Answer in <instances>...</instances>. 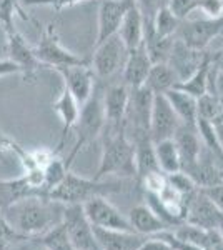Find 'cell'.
I'll list each match as a JSON object with an SVG mask.
<instances>
[{
  "mask_svg": "<svg viewBox=\"0 0 223 250\" xmlns=\"http://www.w3.org/2000/svg\"><path fill=\"white\" fill-rule=\"evenodd\" d=\"M65 205L47 195H30L2 212L15 232L23 237H42L63 220Z\"/></svg>",
  "mask_w": 223,
  "mask_h": 250,
  "instance_id": "cell-1",
  "label": "cell"
},
{
  "mask_svg": "<svg viewBox=\"0 0 223 250\" xmlns=\"http://www.w3.org/2000/svg\"><path fill=\"white\" fill-rule=\"evenodd\" d=\"M102 140V157L95 180H102L107 175H119L125 179L137 177L135 170V144L128 139L127 127H105Z\"/></svg>",
  "mask_w": 223,
  "mask_h": 250,
  "instance_id": "cell-2",
  "label": "cell"
},
{
  "mask_svg": "<svg viewBox=\"0 0 223 250\" xmlns=\"http://www.w3.org/2000/svg\"><path fill=\"white\" fill-rule=\"evenodd\" d=\"M105 124H107V117H105V107H103V87L100 83H95L92 95L80 107L79 119H77V124L74 125L77 139L70 155L65 160L68 168L72 167L75 157L80 154V150H82L85 145L93 142L97 137L102 134Z\"/></svg>",
  "mask_w": 223,
  "mask_h": 250,
  "instance_id": "cell-3",
  "label": "cell"
},
{
  "mask_svg": "<svg viewBox=\"0 0 223 250\" xmlns=\"http://www.w3.org/2000/svg\"><path fill=\"white\" fill-rule=\"evenodd\" d=\"M119 184L113 182H102V180H88L83 177H79L75 173L68 172L67 177L62 180L55 188L48 192V197L52 200L72 205V204H85L87 200L93 199V197H107L108 193L119 192Z\"/></svg>",
  "mask_w": 223,
  "mask_h": 250,
  "instance_id": "cell-4",
  "label": "cell"
},
{
  "mask_svg": "<svg viewBox=\"0 0 223 250\" xmlns=\"http://www.w3.org/2000/svg\"><path fill=\"white\" fill-rule=\"evenodd\" d=\"M34 54L45 67H68V65H90V59L80 57L70 52L60 43L59 32L54 23L47 27L42 34V39L34 47Z\"/></svg>",
  "mask_w": 223,
  "mask_h": 250,
  "instance_id": "cell-5",
  "label": "cell"
},
{
  "mask_svg": "<svg viewBox=\"0 0 223 250\" xmlns=\"http://www.w3.org/2000/svg\"><path fill=\"white\" fill-rule=\"evenodd\" d=\"M128 48L119 35L107 39L100 45H95L93 55L90 57V67L99 80L110 79L117 72L123 70L128 59Z\"/></svg>",
  "mask_w": 223,
  "mask_h": 250,
  "instance_id": "cell-6",
  "label": "cell"
},
{
  "mask_svg": "<svg viewBox=\"0 0 223 250\" xmlns=\"http://www.w3.org/2000/svg\"><path fill=\"white\" fill-rule=\"evenodd\" d=\"M223 32V19H183L178 27L175 39L195 50H206L212 40Z\"/></svg>",
  "mask_w": 223,
  "mask_h": 250,
  "instance_id": "cell-7",
  "label": "cell"
},
{
  "mask_svg": "<svg viewBox=\"0 0 223 250\" xmlns=\"http://www.w3.org/2000/svg\"><path fill=\"white\" fill-rule=\"evenodd\" d=\"M83 212L92 227L105 229V230L135 232L128 217H125L119 208L107 200V197H93L83 204Z\"/></svg>",
  "mask_w": 223,
  "mask_h": 250,
  "instance_id": "cell-8",
  "label": "cell"
},
{
  "mask_svg": "<svg viewBox=\"0 0 223 250\" xmlns=\"http://www.w3.org/2000/svg\"><path fill=\"white\" fill-rule=\"evenodd\" d=\"M155 94L147 87L130 88L127 112H125V127L130 125L133 135L150 134V117Z\"/></svg>",
  "mask_w": 223,
  "mask_h": 250,
  "instance_id": "cell-9",
  "label": "cell"
},
{
  "mask_svg": "<svg viewBox=\"0 0 223 250\" xmlns=\"http://www.w3.org/2000/svg\"><path fill=\"white\" fill-rule=\"evenodd\" d=\"M63 227L67 230V235L70 239L75 250H92L95 245L93 239L92 224L88 222L87 215L83 212L82 204L65 205L63 210Z\"/></svg>",
  "mask_w": 223,
  "mask_h": 250,
  "instance_id": "cell-10",
  "label": "cell"
},
{
  "mask_svg": "<svg viewBox=\"0 0 223 250\" xmlns=\"http://www.w3.org/2000/svg\"><path fill=\"white\" fill-rule=\"evenodd\" d=\"M222 213L223 212L205 195L202 188H198V190L186 197L185 222H188V224L205 229V230H213L220 225Z\"/></svg>",
  "mask_w": 223,
  "mask_h": 250,
  "instance_id": "cell-11",
  "label": "cell"
},
{
  "mask_svg": "<svg viewBox=\"0 0 223 250\" xmlns=\"http://www.w3.org/2000/svg\"><path fill=\"white\" fill-rule=\"evenodd\" d=\"M180 124V119L175 114L173 107L170 105L165 94H155L152 117H150V139H152V142L155 144L158 140L172 139Z\"/></svg>",
  "mask_w": 223,
  "mask_h": 250,
  "instance_id": "cell-12",
  "label": "cell"
},
{
  "mask_svg": "<svg viewBox=\"0 0 223 250\" xmlns=\"http://www.w3.org/2000/svg\"><path fill=\"white\" fill-rule=\"evenodd\" d=\"M132 3L133 0H100L95 45H100L107 39L119 34L122 20H123Z\"/></svg>",
  "mask_w": 223,
  "mask_h": 250,
  "instance_id": "cell-13",
  "label": "cell"
},
{
  "mask_svg": "<svg viewBox=\"0 0 223 250\" xmlns=\"http://www.w3.org/2000/svg\"><path fill=\"white\" fill-rule=\"evenodd\" d=\"M7 43H9V60H12L20 68L23 80L32 82L35 79V75H37V72L45 65L35 57L34 48L28 45L25 39L17 30H12L7 34Z\"/></svg>",
  "mask_w": 223,
  "mask_h": 250,
  "instance_id": "cell-14",
  "label": "cell"
},
{
  "mask_svg": "<svg viewBox=\"0 0 223 250\" xmlns=\"http://www.w3.org/2000/svg\"><path fill=\"white\" fill-rule=\"evenodd\" d=\"M57 72L63 79L65 87L70 90V94L75 97L79 105L82 107L92 95L95 87V74L90 65H68V67H57Z\"/></svg>",
  "mask_w": 223,
  "mask_h": 250,
  "instance_id": "cell-15",
  "label": "cell"
},
{
  "mask_svg": "<svg viewBox=\"0 0 223 250\" xmlns=\"http://www.w3.org/2000/svg\"><path fill=\"white\" fill-rule=\"evenodd\" d=\"M206 57V50H195V48L186 47L183 42L175 39L172 54L168 59V65L173 68L178 82H183L202 65Z\"/></svg>",
  "mask_w": 223,
  "mask_h": 250,
  "instance_id": "cell-16",
  "label": "cell"
},
{
  "mask_svg": "<svg viewBox=\"0 0 223 250\" xmlns=\"http://www.w3.org/2000/svg\"><path fill=\"white\" fill-rule=\"evenodd\" d=\"M173 140H175L178 154H180L182 170L188 172L190 168L195 167V164L200 159L202 147H203L197 127L180 124V127L177 128L175 135H173Z\"/></svg>",
  "mask_w": 223,
  "mask_h": 250,
  "instance_id": "cell-17",
  "label": "cell"
},
{
  "mask_svg": "<svg viewBox=\"0 0 223 250\" xmlns=\"http://www.w3.org/2000/svg\"><path fill=\"white\" fill-rule=\"evenodd\" d=\"M130 88L122 83H115L103 90V107L107 124L105 127H120L125 124V112H127Z\"/></svg>",
  "mask_w": 223,
  "mask_h": 250,
  "instance_id": "cell-18",
  "label": "cell"
},
{
  "mask_svg": "<svg viewBox=\"0 0 223 250\" xmlns=\"http://www.w3.org/2000/svg\"><path fill=\"white\" fill-rule=\"evenodd\" d=\"M152 60H150L147 48L142 43L137 48L128 52V59L122 70V79L128 88H139L145 85V80L148 77V72L152 68Z\"/></svg>",
  "mask_w": 223,
  "mask_h": 250,
  "instance_id": "cell-19",
  "label": "cell"
},
{
  "mask_svg": "<svg viewBox=\"0 0 223 250\" xmlns=\"http://www.w3.org/2000/svg\"><path fill=\"white\" fill-rule=\"evenodd\" d=\"M93 239L100 250H139L147 235L137 232H119L105 230V229L92 227Z\"/></svg>",
  "mask_w": 223,
  "mask_h": 250,
  "instance_id": "cell-20",
  "label": "cell"
},
{
  "mask_svg": "<svg viewBox=\"0 0 223 250\" xmlns=\"http://www.w3.org/2000/svg\"><path fill=\"white\" fill-rule=\"evenodd\" d=\"M52 107H54V110L60 115V119H62V135H60V142L54 150V154H59L63 148L67 135L70 134V130L77 124V119H79V114H80V105L75 100V97L70 94V90H68L67 87H63L62 94H60V97L57 99V102H54Z\"/></svg>",
  "mask_w": 223,
  "mask_h": 250,
  "instance_id": "cell-21",
  "label": "cell"
},
{
  "mask_svg": "<svg viewBox=\"0 0 223 250\" xmlns=\"http://www.w3.org/2000/svg\"><path fill=\"white\" fill-rule=\"evenodd\" d=\"M30 195H43V193L30 184L27 175H22L19 179L0 180V212L7 210L14 204Z\"/></svg>",
  "mask_w": 223,
  "mask_h": 250,
  "instance_id": "cell-22",
  "label": "cell"
},
{
  "mask_svg": "<svg viewBox=\"0 0 223 250\" xmlns=\"http://www.w3.org/2000/svg\"><path fill=\"white\" fill-rule=\"evenodd\" d=\"M133 144H135V170L139 182L148 173L158 172L157 155H155V145H153L150 134H139L133 135Z\"/></svg>",
  "mask_w": 223,
  "mask_h": 250,
  "instance_id": "cell-23",
  "label": "cell"
},
{
  "mask_svg": "<svg viewBox=\"0 0 223 250\" xmlns=\"http://www.w3.org/2000/svg\"><path fill=\"white\" fill-rule=\"evenodd\" d=\"M117 35L123 40L128 50H133V48L143 43V15H142L135 0H133L130 9L127 10L123 20H122V25Z\"/></svg>",
  "mask_w": 223,
  "mask_h": 250,
  "instance_id": "cell-24",
  "label": "cell"
},
{
  "mask_svg": "<svg viewBox=\"0 0 223 250\" xmlns=\"http://www.w3.org/2000/svg\"><path fill=\"white\" fill-rule=\"evenodd\" d=\"M128 222L133 230L142 235H155L162 230H168V225L157 215L148 205H137L128 212Z\"/></svg>",
  "mask_w": 223,
  "mask_h": 250,
  "instance_id": "cell-25",
  "label": "cell"
},
{
  "mask_svg": "<svg viewBox=\"0 0 223 250\" xmlns=\"http://www.w3.org/2000/svg\"><path fill=\"white\" fill-rule=\"evenodd\" d=\"M165 97L168 99L170 105L173 107V110H175V114L178 115L182 124L190 125V127H197L198 110L195 97H192L183 90H178L175 87L170 88L168 92H165Z\"/></svg>",
  "mask_w": 223,
  "mask_h": 250,
  "instance_id": "cell-26",
  "label": "cell"
},
{
  "mask_svg": "<svg viewBox=\"0 0 223 250\" xmlns=\"http://www.w3.org/2000/svg\"><path fill=\"white\" fill-rule=\"evenodd\" d=\"M212 54H206L205 60L202 62V65L190 75L188 79L183 82H178L175 88L183 90L186 94H190L195 99H200L202 95H205L208 92V80H210V70H212Z\"/></svg>",
  "mask_w": 223,
  "mask_h": 250,
  "instance_id": "cell-27",
  "label": "cell"
},
{
  "mask_svg": "<svg viewBox=\"0 0 223 250\" xmlns=\"http://www.w3.org/2000/svg\"><path fill=\"white\" fill-rule=\"evenodd\" d=\"M178 83V79L173 68L165 63H153L148 72V77L145 80V87L152 90L153 94H165L170 88Z\"/></svg>",
  "mask_w": 223,
  "mask_h": 250,
  "instance_id": "cell-28",
  "label": "cell"
},
{
  "mask_svg": "<svg viewBox=\"0 0 223 250\" xmlns=\"http://www.w3.org/2000/svg\"><path fill=\"white\" fill-rule=\"evenodd\" d=\"M155 145V155H157V162L158 167L163 173H175L178 170H182V164H180V154H178V148L175 140L172 139H165V140H158L153 144Z\"/></svg>",
  "mask_w": 223,
  "mask_h": 250,
  "instance_id": "cell-29",
  "label": "cell"
},
{
  "mask_svg": "<svg viewBox=\"0 0 223 250\" xmlns=\"http://www.w3.org/2000/svg\"><path fill=\"white\" fill-rule=\"evenodd\" d=\"M170 230L173 232V235L177 239L183 240L185 244L193 245V247L202 250L205 249L206 237H208V230H205V229H200L197 225L188 224V222H182V224H178L177 227L170 229Z\"/></svg>",
  "mask_w": 223,
  "mask_h": 250,
  "instance_id": "cell-30",
  "label": "cell"
},
{
  "mask_svg": "<svg viewBox=\"0 0 223 250\" xmlns=\"http://www.w3.org/2000/svg\"><path fill=\"white\" fill-rule=\"evenodd\" d=\"M68 172H70V168L67 167V164L57 155L43 167V192H45L47 197L52 188H55L65 179Z\"/></svg>",
  "mask_w": 223,
  "mask_h": 250,
  "instance_id": "cell-31",
  "label": "cell"
},
{
  "mask_svg": "<svg viewBox=\"0 0 223 250\" xmlns=\"http://www.w3.org/2000/svg\"><path fill=\"white\" fill-rule=\"evenodd\" d=\"M197 110H198V119L208 120V122H212V124L223 119L220 97L217 94H213V92H206L205 95L197 99Z\"/></svg>",
  "mask_w": 223,
  "mask_h": 250,
  "instance_id": "cell-32",
  "label": "cell"
},
{
  "mask_svg": "<svg viewBox=\"0 0 223 250\" xmlns=\"http://www.w3.org/2000/svg\"><path fill=\"white\" fill-rule=\"evenodd\" d=\"M150 23H152L155 34L160 35V37H175L178 27H180V23H182V19H178L177 15L170 10V7H165V9H162L158 12L155 15V19H153V22H150Z\"/></svg>",
  "mask_w": 223,
  "mask_h": 250,
  "instance_id": "cell-33",
  "label": "cell"
},
{
  "mask_svg": "<svg viewBox=\"0 0 223 250\" xmlns=\"http://www.w3.org/2000/svg\"><path fill=\"white\" fill-rule=\"evenodd\" d=\"M40 240L47 245L48 250H75L70 239H68L63 224H59L52 230H48L45 235L40 237Z\"/></svg>",
  "mask_w": 223,
  "mask_h": 250,
  "instance_id": "cell-34",
  "label": "cell"
},
{
  "mask_svg": "<svg viewBox=\"0 0 223 250\" xmlns=\"http://www.w3.org/2000/svg\"><path fill=\"white\" fill-rule=\"evenodd\" d=\"M15 12H19L23 20H30V17L25 15V12L22 10L19 0H0V23H2L5 34L15 30V25H14Z\"/></svg>",
  "mask_w": 223,
  "mask_h": 250,
  "instance_id": "cell-35",
  "label": "cell"
},
{
  "mask_svg": "<svg viewBox=\"0 0 223 250\" xmlns=\"http://www.w3.org/2000/svg\"><path fill=\"white\" fill-rule=\"evenodd\" d=\"M167 179H168L170 187L175 188L178 193H182V195H185V197H188L190 193L198 190V185L195 184V180H193L188 173H185L183 170L170 173V175H167Z\"/></svg>",
  "mask_w": 223,
  "mask_h": 250,
  "instance_id": "cell-36",
  "label": "cell"
},
{
  "mask_svg": "<svg viewBox=\"0 0 223 250\" xmlns=\"http://www.w3.org/2000/svg\"><path fill=\"white\" fill-rule=\"evenodd\" d=\"M22 239H27V237L15 232L10 227L9 222L5 220V217L2 215V212H0V250H12V247Z\"/></svg>",
  "mask_w": 223,
  "mask_h": 250,
  "instance_id": "cell-37",
  "label": "cell"
},
{
  "mask_svg": "<svg viewBox=\"0 0 223 250\" xmlns=\"http://www.w3.org/2000/svg\"><path fill=\"white\" fill-rule=\"evenodd\" d=\"M170 2H172V0H135L142 15H143V22H153L155 15L162 9L168 7Z\"/></svg>",
  "mask_w": 223,
  "mask_h": 250,
  "instance_id": "cell-38",
  "label": "cell"
},
{
  "mask_svg": "<svg viewBox=\"0 0 223 250\" xmlns=\"http://www.w3.org/2000/svg\"><path fill=\"white\" fill-rule=\"evenodd\" d=\"M197 10L206 19H223V0H200Z\"/></svg>",
  "mask_w": 223,
  "mask_h": 250,
  "instance_id": "cell-39",
  "label": "cell"
},
{
  "mask_svg": "<svg viewBox=\"0 0 223 250\" xmlns=\"http://www.w3.org/2000/svg\"><path fill=\"white\" fill-rule=\"evenodd\" d=\"M198 2H200V0H172L168 7L178 19L183 20V19H188V15L192 14L193 10H197Z\"/></svg>",
  "mask_w": 223,
  "mask_h": 250,
  "instance_id": "cell-40",
  "label": "cell"
},
{
  "mask_svg": "<svg viewBox=\"0 0 223 250\" xmlns=\"http://www.w3.org/2000/svg\"><path fill=\"white\" fill-rule=\"evenodd\" d=\"M25 5H45V7H54L55 10H62L65 7H72L79 2H87V0H22Z\"/></svg>",
  "mask_w": 223,
  "mask_h": 250,
  "instance_id": "cell-41",
  "label": "cell"
},
{
  "mask_svg": "<svg viewBox=\"0 0 223 250\" xmlns=\"http://www.w3.org/2000/svg\"><path fill=\"white\" fill-rule=\"evenodd\" d=\"M12 250H48V247L40 240V237H27L17 242Z\"/></svg>",
  "mask_w": 223,
  "mask_h": 250,
  "instance_id": "cell-42",
  "label": "cell"
},
{
  "mask_svg": "<svg viewBox=\"0 0 223 250\" xmlns=\"http://www.w3.org/2000/svg\"><path fill=\"white\" fill-rule=\"evenodd\" d=\"M202 190H203L205 195L223 212V182L218 185H212V187H205V188H202Z\"/></svg>",
  "mask_w": 223,
  "mask_h": 250,
  "instance_id": "cell-43",
  "label": "cell"
},
{
  "mask_svg": "<svg viewBox=\"0 0 223 250\" xmlns=\"http://www.w3.org/2000/svg\"><path fill=\"white\" fill-rule=\"evenodd\" d=\"M203 250H223V235L218 232V229L208 230V237H206Z\"/></svg>",
  "mask_w": 223,
  "mask_h": 250,
  "instance_id": "cell-44",
  "label": "cell"
},
{
  "mask_svg": "<svg viewBox=\"0 0 223 250\" xmlns=\"http://www.w3.org/2000/svg\"><path fill=\"white\" fill-rule=\"evenodd\" d=\"M139 250H172V247L162 239H157V237H147V240L142 244V247Z\"/></svg>",
  "mask_w": 223,
  "mask_h": 250,
  "instance_id": "cell-45",
  "label": "cell"
},
{
  "mask_svg": "<svg viewBox=\"0 0 223 250\" xmlns=\"http://www.w3.org/2000/svg\"><path fill=\"white\" fill-rule=\"evenodd\" d=\"M12 74H20V68L9 59L0 60V77H3V75H12Z\"/></svg>",
  "mask_w": 223,
  "mask_h": 250,
  "instance_id": "cell-46",
  "label": "cell"
},
{
  "mask_svg": "<svg viewBox=\"0 0 223 250\" xmlns=\"http://www.w3.org/2000/svg\"><path fill=\"white\" fill-rule=\"evenodd\" d=\"M213 92L218 97H223V72L217 70V75H215V82H213Z\"/></svg>",
  "mask_w": 223,
  "mask_h": 250,
  "instance_id": "cell-47",
  "label": "cell"
},
{
  "mask_svg": "<svg viewBox=\"0 0 223 250\" xmlns=\"http://www.w3.org/2000/svg\"><path fill=\"white\" fill-rule=\"evenodd\" d=\"M212 62H213V65L217 67L218 72H223V50L212 54Z\"/></svg>",
  "mask_w": 223,
  "mask_h": 250,
  "instance_id": "cell-48",
  "label": "cell"
},
{
  "mask_svg": "<svg viewBox=\"0 0 223 250\" xmlns=\"http://www.w3.org/2000/svg\"><path fill=\"white\" fill-rule=\"evenodd\" d=\"M213 125H215V130H217L218 142H220L222 148H223V119L222 120H217V122H215Z\"/></svg>",
  "mask_w": 223,
  "mask_h": 250,
  "instance_id": "cell-49",
  "label": "cell"
},
{
  "mask_svg": "<svg viewBox=\"0 0 223 250\" xmlns=\"http://www.w3.org/2000/svg\"><path fill=\"white\" fill-rule=\"evenodd\" d=\"M5 145H10V140L5 139V137L2 135V132H0V147H5Z\"/></svg>",
  "mask_w": 223,
  "mask_h": 250,
  "instance_id": "cell-50",
  "label": "cell"
},
{
  "mask_svg": "<svg viewBox=\"0 0 223 250\" xmlns=\"http://www.w3.org/2000/svg\"><path fill=\"white\" fill-rule=\"evenodd\" d=\"M220 105H222V110H223V97H220Z\"/></svg>",
  "mask_w": 223,
  "mask_h": 250,
  "instance_id": "cell-51",
  "label": "cell"
},
{
  "mask_svg": "<svg viewBox=\"0 0 223 250\" xmlns=\"http://www.w3.org/2000/svg\"><path fill=\"white\" fill-rule=\"evenodd\" d=\"M0 160H3V152L0 150Z\"/></svg>",
  "mask_w": 223,
  "mask_h": 250,
  "instance_id": "cell-52",
  "label": "cell"
},
{
  "mask_svg": "<svg viewBox=\"0 0 223 250\" xmlns=\"http://www.w3.org/2000/svg\"><path fill=\"white\" fill-rule=\"evenodd\" d=\"M92 250H100V249L97 247V244H95V245H93V249H92Z\"/></svg>",
  "mask_w": 223,
  "mask_h": 250,
  "instance_id": "cell-53",
  "label": "cell"
}]
</instances>
